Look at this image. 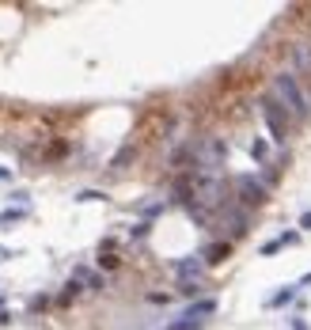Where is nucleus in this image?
Wrapping results in <instances>:
<instances>
[{
    "instance_id": "nucleus-1",
    "label": "nucleus",
    "mask_w": 311,
    "mask_h": 330,
    "mask_svg": "<svg viewBox=\"0 0 311 330\" xmlns=\"http://www.w3.org/2000/svg\"><path fill=\"white\" fill-rule=\"evenodd\" d=\"M274 99L288 110V118H296V122H304L307 114H311V103H307V95H304V87H300V80L293 72H281V76H274Z\"/></svg>"
},
{
    "instance_id": "nucleus-2",
    "label": "nucleus",
    "mask_w": 311,
    "mask_h": 330,
    "mask_svg": "<svg viewBox=\"0 0 311 330\" xmlns=\"http://www.w3.org/2000/svg\"><path fill=\"white\" fill-rule=\"evenodd\" d=\"M193 167H198V174H209V179H217V171L224 167L228 160V144L220 137H201L198 144H193Z\"/></svg>"
},
{
    "instance_id": "nucleus-3",
    "label": "nucleus",
    "mask_w": 311,
    "mask_h": 330,
    "mask_svg": "<svg viewBox=\"0 0 311 330\" xmlns=\"http://www.w3.org/2000/svg\"><path fill=\"white\" fill-rule=\"evenodd\" d=\"M258 110H262V122H266L269 137H274L277 144H285V141H288V110L274 99V95H262V99H258Z\"/></svg>"
},
{
    "instance_id": "nucleus-4",
    "label": "nucleus",
    "mask_w": 311,
    "mask_h": 330,
    "mask_svg": "<svg viewBox=\"0 0 311 330\" xmlns=\"http://www.w3.org/2000/svg\"><path fill=\"white\" fill-rule=\"evenodd\" d=\"M236 190H239V201H243V205H262V201H266V186H262L258 179H239Z\"/></svg>"
},
{
    "instance_id": "nucleus-5",
    "label": "nucleus",
    "mask_w": 311,
    "mask_h": 330,
    "mask_svg": "<svg viewBox=\"0 0 311 330\" xmlns=\"http://www.w3.org/2000/svg\"><path fill=\"white\" fill-rule=\"evenodd\" d=\"M201 269H205L201 255H198V258H182V262H174V274H179L182 281H198V277H201Z\"/></svg>"
},
{
    "instance_id": "nucleus-6",
    "label": "nucleus",
    "mask_w": 311,
    "mask_h": 330,
    "mask_svg": "<svg viewBox=\"0 0 311 330\" xmlns=\"http://www.w3.org/2000/svg\"><path fill=\"white\" fill-rule=\"evenodd\" d=\"M228 255H231V243H209L201 250V262H205V266H220Z\"/></svg>"
},
{
    "instance_id": "nucleus-7",
    "label": "nucleus",
    "mask_w": 311,
    "mask_h": 330,
    "mask_svg": "<svg viewBox=\"0 0 311 330\" xmlns=\"http://www.w3.org/2000/svg\"><path fill=\"white\" fill-rule=\"evenodd\" d=\"M217 312V300H198V304H190L186 307V315L182 319H193V323H205V319Z\"/></svg>"
},
{
    "instance_id": "nucleus-8",
    "label": "nucleus",
    "mask_w": 311,
    "mask_h": 330,
    "mask_svg": "<svg viewBox=\"0 0 311 330\" xmlns=\"http://www.w3.org/2000/svg\"><path fill=\"white\" fill-rule=\"evenodd\" d=\"M293 69H311V46H293Z\"/></svg>"
},
{
    "instance_id": "nucleus-9",
    "label": "nucleus",
    "mask_w": 311,
    "mask_h": 330,
    "mask_svg": "<svg viewBox=\"0 0 311 330\" xmlns=\"http://www.w3.org/2000/svg\"><path fill=\"white\" fill-rule=\"evenodd\" d=\"M27 217V209H4V212H0V224H19V220H23Z\"/></svg>"
},
{
    "instance_id": "nucleus-10",
    "label": "nucleus",
    "mask_w": 311,
    "mask_h": 330,
    "mask_svg": "<svg viewBox=\"0 0 311 330\" xmlns=\"http://www.w3.org/2000/svg\"><path fill=\"white\" fill-rule=\"evenodd\" d=\"M250 156H255L258 163H266L269 160V144L266 141H255V144H250Z\"/></svg>"
},
{
    "instance_id": "nucleus-11",
    "label": "nucleus",
    "mask_w": 311,
    "mask_h": 330,
    "mask_svg": "<svg viewBox=\"0 0 311 330\" xmlns=\"http://www.w3.org/2000/svg\"><path fill=\"white\" fill-rule=\"evenodd\" d=\"M293 296H296V285H288L285 293H277L274 300H269V307H281V304H288V300H293Z\"/></svg>"
},
{
    "instance_id": "nucleus-12",
    "label": "nucleus",
    "mask_w": 311,
    "mask_h": 330,
    "mask_svg": "<svg viewBox=\"0 0 311 330\" xmlns=\"http://www.w3.org/2000/svg\"><path fill=\"white\" fill-rule=\"evenodd\" d=\"M179 293H182V296H198V293H201V281H182Z\"/></svg>"
},
{
    "instance_id": "nucleus-13",
    "label": "nucleus",
    "mask_w": 311,
    "mask_h": 330,
    "mask_svg": "<svg viewBox=\"0 0 311 330\" xmlns=\"http://www.w3.org/2000/svg\"><path fill=\"white\" fill-rule=\"evenodd\" d=\"M118 262H122V258H114L110 250H106V255H99V266H103V269H118Z\"/></svg>"
},
{
    "instance_id": "nucleus-14",
    "label": "nucleus",
    "mask_w": 311,
    "mask_h": 330,
    "mask_svg": "<svg viewBox=\"0 0 311 330\" xmlns=\"http://www.w3.org/2000/svg\"><path fill=\"white\" fill-rule=\"evenodd\" d=\"M201 323H193V319H179V323H171L167 330H198Z\"/></svg>"
},
{
    "instance_id": "nucleus-15",
    "label": "nucleus",
    "mask_w": 311,
    "mask_h": 330,
    "mask_svg": "<svg viewBox=\"0 0 311 330\" xmlns=\"http://www.w3.org/2000/svg\"><path fill=\"white\" fill-rule=\"evenodd\" d=\"M76 201H103V193L99 190H80V193H76Z\"/></svg>"
},
{
    "instance_id": "nucleus-16",
    "label": "nucleus",
    "mask_w": 311,
    "mask_h": 330,
    "mask_svg": "<svg viewBox=\"0 0 311 330\" xmlns=\"http://www.w3.org/2000/svg\"><path fill=\"white\" fill-rule=\"evenodd\" d=\"M129 236H133V239H144V236H148V224H137V228L129 231Z\"/></svg>"
},
{
    "instance_id": "nucleus-17",
    "label": "nucleus",
    "mask_w": 311,
    "mask_h": 330,
    "mask_svg": "<svg viewBox=\"0 0 311 330\" xmlns=\"http://www.w3.org/2000/svg\"><path fill=\"white\" fill-rule=\"evenodd\" d=\"M300 228H311V209L304 212V217H300Z\"/></svg>"
},
{
    "instance_id": "nucleus-18",
    "label": "nucleus",
    "mask_w": 311,
    "mask_h": 330,
    "mask_svg": "<svg viewBox=\"0 0 311 330\" xmlns=\"http://www.w3.org/2000/svg\"><path fill=\"white\" fill-rule=\"evenodd\" d=\"M293 330H307V323L304 319H293Z\"/></svg>"
},
{
    "instance_id": "nucleus-19",
    "label": "nucleus",
    "mask_w": 311,
    "mask_h": 330,
    "mask_svg": "<svg viewBox=\"0 0 311 330\" xmlns=\"http://www.w3.org/2000/svg\"><path fill=\"white\" fill-rule=\"evenodd\" d=\"M300 285H311V274H307V277H304V281H300Z\"/></svg>"
},
{
    "instance_id": "nucleus-20",
    "label": "nucleus",
    "mask_w": 311,
    "mask_h": 330,
    "mask_svg": "<svg viewBox=\"0 0 311 330\" xmlns=\"http://www.w3.org/2000/svg\"><path fill=\"white\" fill-rule=\"evenodd\" d=\"M0 258H8V250H4V247H0Z\"/></svg>"
}]
</instances>
